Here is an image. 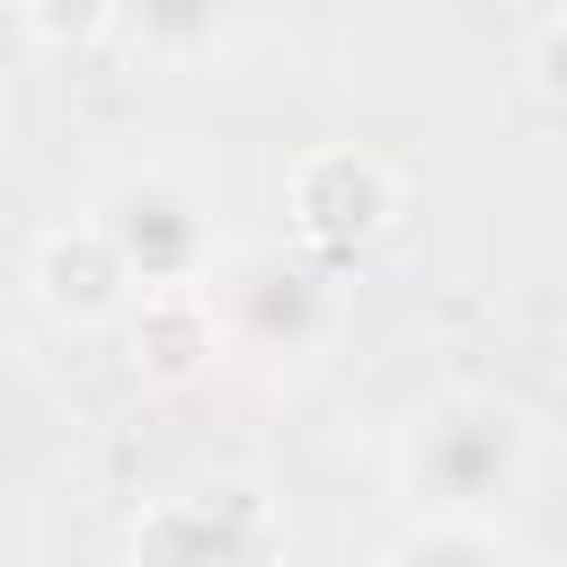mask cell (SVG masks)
<instances>
[{
	"label": "cell",
	"instance_id": "cell-3",
	"mask_svg": "<svg viewBox=\"0 0 567 567\" xmlns=\"http://www.w3.org/2000/svg\"><path fill=\"white\" fill-rule=\"evenodd\" d=\"M204 292H213L221 346H248V354H310L337 328V275L301 248H239L213 266Z\"/></svg>",
	"mask_w": 567,
	"mask_h": 567
},
{
	"label": "cell",
	"instance_id": "cell-7",
	"mask_svg": "<svg viewBox=\"0 0 567 567\" xmlns=\"http://www.w3.org/2000/svg\"><path fill=\"white\" fill-rule=\"evenodd\" d=\"M124 346H133V372L142 381H195L221 354L213 292H142L124 310Z\"/></svg>",
	"mask_w": 567,
	"mask_h": 567
},
{
	"label": "cell",
	"instance_id": "cell-1",
	"mask_svg": "<svg viewBox=\"0 0 567 567\" xmlns=\"http://www.w3.org/2000/svg\"><path fill=\"white\" fill-rule=\"evenodd\" d=\"M532 478V425L514 399L452 390L416 408L399 443V487L416 496V523H496Z\"/></svg>",
	"mask_w": 567,
	"mask_h": 567
},
{
	"label": "cell",
	"instance_id": "cell-6",
	"mask_svg": "<svg viewBox=\"0 0 567 567\" xmlns=\"http://www.w3.org/2000/svg\"><path fill=\"white\" fill-rule=\"evenodd\" d=\"M35 301H44L62 328H115V319L142 301L133 275H124V257H115V239L97 230V213L53 221V230L35 239Z\"/></svg>",
	"mask_w": 567,
	"mask_h": 567
},
{
	"label": "cell",
	"instance_id": "cell-4",
	"mask_svg": "<svg viewBox=\"0 0 567 567\" xmlns=\"http://www.w3.org/2000/svg\"><path fill=\"white\" fill-rule=\"evenodd\" d=\"M284 540L275 505L248 487V478H213V487H186V496H159L142 523H133V567H266Z\"/></svg>",
	"mask_w": 567,
	"mask_h": 567
},
{
	"label": "cell",
	"instance_id": "cell-8",
	"mask_svg": "<svg viewBox=\"0 0 567 567\" xmlns=\"http://www.w3.org/2000/svg\"><path fill=\"white\" fill-rule=\"evenodd\" d=\"M381 567H505V540L496 523H416L390 540Z\"/></svg>",
	"mask_w": 567,
	"mask_h": 567
},
{
	"label": "cell",
	"instance_id": "cell-9",
	"mask_svg": "<svg viewBox=\"0 0 567 567\" xmlns=\"http://www.w3.org/2000/svg\"><path fill=\"white\" fill-rule=\"evenodd\" d=\"M523 71H532L549 97H567V9L532 27V44H523Z\"/></svg>",
	"mask_w": 567,
	"mask_h": 567
},
{
	"label": "cell",
	"instance_id": "cell-5",
	"mask_svg": "<svg viewBox=\"0 0 567 567\" xmlns=\"http://www.w3.org/2000/svg\"><path fill=\"white\" fill-rule=\"evenodd\" d=\"M284 213H292V248L319 257V266H337V257H354L363 239L390 230L399 177L372 151H346V142L337 151H301L292 177H284Z\"/></svg>",
	"mask_w": 567,
	"mask_h": 567
},
{
	"label": "cell",
	"instance_id": "cell-2",
	"mask_svg": "<svg viewBox=\"0 0 567 567\" xmlns=\"http://www.w3.org/2000/svg\"><path fill=\"white\" fill-rule=\"evenodd\" d=\"M89 213H97V230L115 239L133 292H204L213 266H221L213 204H204L186 177H168V168H133V177H115Z\"/></svg>",
	"mask_w": 567,
	"mask_h": 567
},
{
	"label": "cell",
	"instance_id": "cell-10",
	"mask_svg": "<svg viewBox=\"0 0 567 567\" xmlns=\"http://www.w3.org/2000/svg\"><path fill=\"white\" fill-rule=\"evenodd\" d=\"M18 53H27V18H18V9H0V80L18 71Z\"/></svg>",
	"mask_w": 567,
	"mask_h": 567
}]
</instances>
